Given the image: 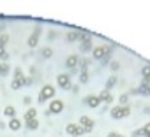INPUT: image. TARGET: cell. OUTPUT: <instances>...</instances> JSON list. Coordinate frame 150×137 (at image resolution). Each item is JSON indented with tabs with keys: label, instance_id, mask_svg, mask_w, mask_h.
<instances>
[{
	"label": "cell",
	"instance_id": "5b68a950",
	"mask_svg": "<svg viewBox=\"0 0 150 137\" xmlns=\"http://www.w3.org/2000/svg\"><path fill=\"white\" fill-rule=\"evenodd\" d=\"M79 126L85 130V134L92 132L94 130V120L88 118V116H81V120H79Z\"/></svg>",
	"mask_w": 150,
	"mask_h": 137
},
{
	"label": "cell",
	"instance_id": "7c38bea8",
	"mask_svg": "<svg viewBox=\"0 0 150 137\" xmlns=\"http://www.w3.org/2000/svg\"><path fill=\"white\" fill-rule=\"evenodd\" d=\"M9 128H11V130H19V128H21V121L16 120V116H14V118L9 120Z\"/></svg>",
	"mask_w": 150,
	"mask_h": 137
},
{
	"label": "cell",
	"instance_id": "83f0119b",
	"mask_svg": "<svg viewBox=\"0 0 150 137\" xmlns=\"http://www.w3.org/2000/svg\"><path fill=\"white\" fill-rule=\"evenodd\" d=\"M30 83H32V79H30V77H25V79H23V84H30Z\"/></svg>",
	"mask_w": 150,
	"mask_h": 137
},
{
	"label": "cell",
	"instance_id": "f546056e",
	"mask_svg": "<svg viewBox=\"0 0 150 137\" xmlns=\"http://www.w3.org/2000/svg\"><path fill=\"white\" fill-rule=\"evenodd\" d=\"M118 135H120V134H117V132H111V134H109L108 137H118Z\"/></svg>",
	"mask_w": 150,
	"mask_h": 137
},
{
	"label": "cell",
	"instance_id": "ffe728a7",
	"mask_svg": "<svg viewBox=\"0 0 150 137\" xmlns=\"http://www.w3.org/2000/svg\"><path fill=\"white\" fill-rule=\"evenodd\" d=\"M79 39V32H69L67 34V40H78Z\"/></svg>",
	"mask_w": 150,
	"mask_h": 137
},
{
	"label": "cell",
	"instance_id": "cb8c5ba5",
	"mask_svg": "<svg viewBox=\"0 0 150 137\" xmlns=\"http://www.w3.org/2000/svg\"><path fill=\"white\" fill-rule=\"evenodd\" d=\"M79 81H81V83H87V81H88V72H87V70L81 72V77H79Z\"/></svg>",
	"mask_w": 150,
	"mask_h": 137
},
{
	"label": "cell",
	"instance_id": "4316f807",
	"mask_svg": "<svg viewBox=\"0 0 150 137\" xmlns=\"http://www.w3.org/2000/svg\"><path fill=\"white\" fill-rule=\"evenodd\" d=\"M120 104H122V105L127 104V95H122V97H120Z\"/></svg>",
	"mask_w": 150,
	"mask_h": 137
},
{
	"label": "cell",
	"instance_id": "7402d4cb",
	"mask_svg": "<svg viewBox=\"0 0 150 137\" xmlns=\"http://www.w3.org/2000/svg\"><path fill=\"white\" fill-rule=\"evenodd\" d=\"M53 55V51H51V48H44L43 49V56L44 58H49V56H51Z\"/></svg>",
	"mask_w": 150,
	"mask_h": 137
},
{
	"label": "cell",
	"instance_id": "9a60e30c",
	"mask_svg": "<svg viewBox=\"0 0 150 137\" xmlns=\"http://www.w3.org/2000/svg\"><path fill=\"white\" fill-rule=\"evenodd\" d=\"M37 126H39V121H37L35 118H34V120H28V121H27V128H30V130H35Z\"/></svg>",
	"mask_w": 150,
	"mask_h": 137
},
{
	"label": "cell",
	"instance_id": "5bb4252c",
	"mask_svg": "<svg viewBox=\"0 0 150 137\" xmlns=\"http://www.w3.org/2000/svg\"><path fill=\"white\" fill-rule=\"evenodd\" d=\"M4 114L9 116V118H14V114H16V109L13 107V105H7V107L4 109Z\"/></svg>",
	"mask_w": 150,
	"mask_h": 137
},
{
	"label": "cell",
	"instance_id": "e0dca14e",
	"mask_svg": "<svg viewBox=\"0 0 150 137\" xmlns=\"http://www.w3.org/2000/svg\"><path fill=\"white\" fill-rule=\"evenodd\" d=\"M35 114H37V113H35V109H28V111L25 113V121L34 120V118H35Z\"/></svg>",
	"mask_w": 150,
	"mask_h": 137
},
{
	"label": "cell",
	"instance_id": "d4e9b609",
	"mask_svg": "<svg viewBox=\"0 0 150 137\" xmlns=\"http://www.w3.org/2000/svg\"><path fill=\"white\" fill-rule=\"evenodd\" d=\"M143 135H147V137H150V123H147V125L143 126Z\"/></svg>",
	"mask_w": 150,
	"mask_h": 137
},
{
	"label": "cell",
	"instance_id": "52a82bcc",
	"mask_svg": "<svg viewBox=\"0 0 150 137\" xmlns=\"http://www.w3.org/2000/svg\"><path fill=\"white\" fill-rule=\"evenodd\" d=\"M39 34H41V26H35L34 28V34L28 37V40H27V44H28V48H35L37 46V40H39Z\"/></svg>",
	"mask_w": 150,
	"mask_h": 137
},
{
	"label": "cell",
	"instance_id": "7a4b0ae2",
	"mask_svg": "<svg viewBox=\"0 0 150 137\" xmlns=\"http://www.w3.org/2000/svg\"><path fill=\"white\" fill-rule=\"evenodd\" d=\"M129 113H131V107H129V105H117V107L111 109V118L120 120V118H124V116H129Z\"/></svg>",
	"mask_w": 150,
	"mask_h": 137
},
{
	"label": "cell",
	"instance_id": "603a6c76",
	"mask_svg": "<svg viewBox=\"0 0 150 137\" xmlns=\"http://www.w3.org/2000/svg\"><path fill=\"white\" fill-rule=\"evenodd\" d=\"M21 84H23V81H18V79H14V81H13V84H11V86H13V90H18L19 86H21Z\"/></svg>",
	"mask_w": 150,
	"mask_h": 137
},
{
	"label": "cell",
	"instance_id": "8fae6325",
	"mask_svg": "<svg viewBox=\"0 0 150 137\" xmlns=\"http://www.w3.org/2000/svg\"><path fill=\"white\" fill-rule=\"evenodd\" d=\"M65 65H67L69 69H74V67L78 65V56H76V55L67 56V60H65Z\"/></svg>",
	"mask_w": 150,
	"mask_h": 137
},
{
	"label": "cell",
	"instance_id": "4fadbf2b",
	"mask_svg": "<svg viewBox=\"0 0 150 137\" xmlns=\"http://www.w3.org/2000/svg\"><path fill=\"white\" fill-rule=\"evenodd\" d=\"M92 49H94V48H92V39L81 42V51H83V53H88V51H92Z\"/></svg>",
	"mask_w": 150,
	"mask_h": 137
},
{
	"label": "cell",
	"instance_id": "3957f363",
	"mask_svg": "<svg viewBox=\"0 0 150 137\" xmlns=\"http://www.w3.org/2000/svg\"><path fill=\"white\" fill-rule=\"evenodd\" d=\"M53 95H55V88L51 86V84H46V86H43L41 93H39V102H46L48 99H53Z\"/></svg>",
	"mask_w": 150,
	"mask_h": 137
},
{
	"label": "cell",
	"instance_id": "30bf717a",
	"mask_svg": "<svg viewBox=\"0 0 150 137\" xmlns=\"http://www.w3.org/2000/svg\"><path fill=\"white\" fill-rule=\"evenodd\" d=\"M97 97H99V100H101V102H106V104H111V102H113V97H111V93H109L108 90L101 91Z\"/></svg>",
	"mask_w": 150,
	"mask_h": 137
},
{
	"label": "cell",
	"instance_id": "d6986e66",
	"mask_svg": "<svg viewBox=\"0 0 150 137\" xmlns=\"http://www.w3.org/2000/svg\"><path fill=\"white\" fill-rule=\"evenodd\" d=\"M14 79H18V81H23V79H25L21 69H14Z\"/></svg>",
	"mask_w": 150,
	"mask_h": 137
},
{
	"label": "cell",
	"instance_id": "2e32d148",
	"mask_svg": "<svg viewBox=\"0 0 150 137\" xmlns=\"http://www.w3.org/2000/svg\"><path fill=\"white\" fill-rule=\"evenodd\" d=\"M7 74H9V65L5 62H2L0 63V76H7Z\"/></svg>",
	"mask_w": 150,
	"mask_h": 137
},
{
	"label": "cell",
	"instance_id": "6da1fadb",
	"mask_svg": "<svg viewBox=\"0 0 150 137\" xmlns=\"http://www.w3.org/2000/svg\"><path fill=\"white\" fill-rule=\"evenodd\" d=\"M111 46H97V48H94L92 49V55H94V58L95 60H109V53H111Z\"/></svg>",
	"mask_w": 150,
	"mask_h": 137
},
{
	"label": "cell",
	"instance_id": "277c9868",
	"mask_svg": "<svg viewBox=\"0 0 150 137\" xmlns=\"http://www.w3.org/2000/svg\"><path fill=\"white\" fill-rule=\"evenodd\" d=\"M65 132H67L69 135H73V137H79V135L85 134V130L81 128V126H79V125H74V123H69V125L65 126Z\"/></svg>",
	"mask_w": 150,
	"mask_h": 137
},
{
	"label": "cell",
	"instance_id": "44dd1931",
	"mask_svg": "<svg viewBox=\"0 0 150 137\" xmlns=\"http://www.w3.org/2000/svg\"><path fill=\"white\" fill-rule=\"evenodd\" d=\"M115 84H117V77H115V76H111V77L108 79V83H106V90L109 91V88H111V86H115Z\"/></svg>",
	"mask_w": 150,
	"mask_h": 137
},
{
	"label": "cell",
	"instance_id": "ac0fdd59",
	"mask_svg": "<svg viewBox=\"0 0 150 137\" xmlns=\"http://www.w3.org/2000/svg\"><path fill=\"white\" fill-rule=\"evenodd\" d=\"M141 76L145 77V81H150V65H145V67H143Z\"/></svg>",
	"mask_w": 150,
	"mask_h": 137
},
{
	"label": "cell",
	"instance_id": "ba28073f",
	"mask_svg": "<svg viewBox=\"0 0 150 137\" xmlns=\"http://www.w3.org/2000/svg\"><path fill=\"white\" fill-rule=\"evenodd\" d=\"M62 111H64V102L62 100H53L51 104H49V113L58 114V113H62Z\"/></svg>",
	"mask_w": 150,
	"mask_h": 137
},
{
	"label": "cell",
	"instance_id": "484cf974",
	"mask_svg": "<svg viewBox=\"0 0 150 137\" xmlns=\"http://www.w3.org/2000/svg\"><path fill=\"white\" fill-rule=\"evenodd\" d=\"M88 63H90V60H88V58L81 60V70H87V67H88Z\"/></svg>",
	"mask_w": 150,
	"mask_h": 137
},
{
	"label": "cell",
	"instance_id": "9c48e42d",
	"mask_svg": "<svg viewBox=\"0 0 150 137\" xmlns=\"http://www.w3.org/2000/svg\"><path fill=\"white\" fill-rule=\"evenodd\" d=\"M85 104L88 105V107H97V105L101 104V100H99L97 95H88V97L85 99Z\"/></svg>",
	"mask_w": 150,
	"mask_h": 137
},
{
	"label": "cell",
	"instance_id": "8992f818",
	"mask_svg": "<svg viewBox=\"0 0 150 137\" xmlns=\"http://www.w3.org/2000/svg\"><path fill=\"white\" fill-rule=\"evenodd\" d=\"M57 81H58V86L60 88H71V76L69 74H60V76L57 77Z\"/></svg>",
	"mask_w": 150,
	"mask_h": 137
},
{
	"label": "cell",
	"instance_id": "f1b7e54d",
	"mask_svg": "<svg viewBox=\"0 0 150 137\" xmlns=\"http://www.w3.org/2000/svg\"><path fill=\"white\" fill-rule=\"evenodd\" d=\"M23 102H25L27 105H30V97H25V99H23Z\"/></svg>",
	"mask_w": 150,
	"mask_h": 137
},
{
	"label": "cell",
	"instance_id": "4dcf8cb0",
	"mask_svg": "<svg viewBox=\"0 0 150 137\" xmlns=\"http://www.w3.org/2000/svg\"><path fill=\"white\" fill-rule=\"evenodd\" d=\"M118 137H124V135H118Z\"/></svg>",
	"mask_w": 150,
	"mask_h": 137
}]
</instances>
